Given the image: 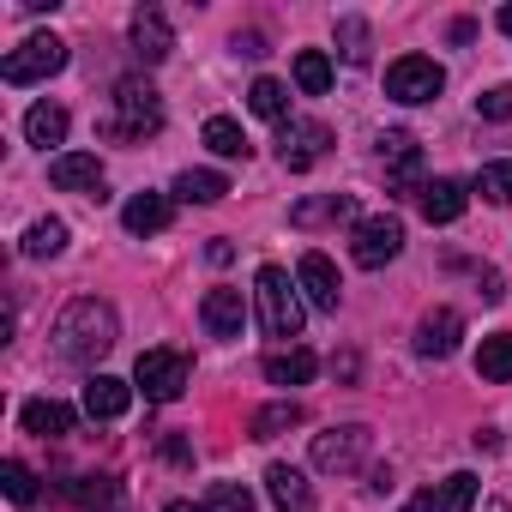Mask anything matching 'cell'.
Segmentation results:
<instances>
[{
	"instance_id": "1",
	"label": "cell",
	"mask_w": 512,
	"mask_h": 512,
	"mask_svg": "<svg viewBox=\"0 0 512 512\" xmlns=\"http://www.w3.org/2000/svg\"><path fill=\"white\" fill-rule=\"evenodd\" d=\"M115 338H121V320H115V308L97 302V296L67 302L61 320H55V356L73 362V368H97V362L115 350Z\"/></svg>"
},
{
	"instance_id": "2",
	"label": "cell",
	"mask_w": 512,
	"mask_h": 512,
	"mask_svg": "<svg viewBox=\"0 0 512 512\" xmlns=\"http://www.w3.org/2000/svg\"><path fill=\"white\" fill-rule=\"evenodd\" d=\"M253 308H260L266 338H284V344L302 338V296H296L284 266H260V272H253Z\"/></svg>"
},
{
	"instance_id": "3",
	"label": "cell",
	"mask_w": 512,
	"mask_h": 512,
	"mask_svg": "<svg viewBox=\"0 0 512 512\" xmlns=\"http://www.w3.org/2000/svg\"><path fill=\"white\" fill-rule=\"evenodd\" d=\"M109 139H127V145H145L163 133V97L145 85V79H121L115 85V121H103Z\"/></svg>"
},
{
	"instance_id": "4",
	"label": "cell",
	"mask_w": 512,
	"mask_h": 512,
	"mask_svg": "<svg viewBox=\"0 0 512 512\" xmlns=\"http://www.w3.org/2000/svg\"><path fill=\"white\" fill-rule=\"evenodd\" d=\"M368 452H374V428H368V422H344V428L314 434V470H326V476H350V470H362Z\"/></svg>"
},
{
	"instance_id": "5",
	"label": "cell",
	"mask_w": 512,
	"mask_h": 512,
	"mask_svg": "<svg viewBox=\"0 0 512 512\" xmlns=\"http://www.w3.org/2000/svg\"><path fill=\"white\" fill-rule=\"evenodd\" d=\"M67 67V43L61 37H25L7 61H0V79L7 85H43Z\"/></svg>"
},
{
	"instance_id": "6",
	"label": "cell",
	"mask_w": 512,
	"mask_h": 512,
	"mask_svg": "<svg viewBox=\"0 0 512 512\" xmlns=\"http://www.w3.org/2000/svg\"><path fill=\"white\" fill-rule=\"evenodd\" d=\"M446 91V73H440V61H428V55H398L392 67H386V97L392 103H434Z\"/></svg>"
},
{
	"instance_id": "7",
	"label": "cell",
	"mask_w": 512,
	"mask_h": 512,
	"mask_svg": "<svg viewBox=\"0 0 512 512\" xmlns=\"http://www.w3.org/2000/svg\"><path fill=\"white\" fill-rule=\"evenodd\" d=\"M398 253H404V223H398V217H362V223H356V235H350V260H356L362 272L392 266Z\"/></svg>"
},
{
	"instance_id": "8",
	"label": "cell",
	"mask_w": 512,
	"mask_h": 512,
	"mask_svg": "<svg viewBox=\"0 0 512 512\" xmlns=\"http://www.w3.org/2000/svg\"><path fill=\"white\" fill-rule=\"evenodd\" d=\"M380 169H386V187L392 193H422L428 181H422V145H416V133H404V127H392V133H380Z\"/></svg>"
},
{
	"instance_id": "9",
	"label": "cell",
	"mask_w": 512,
	"mask_h": 512,
	"mask_svg": "<svg viewBox=\"0 0 512 512\" xmlns=\"http://www.w3.org/2000/svg\"><path fill=\"white\" fill-rule=\"evenodd\" d=\"M133 386L151 398V404H175L187 392V356L181 350H145L139 368H133Z\"/></svg>"
},
{
	"instance_id": "10",
	"label": "cell",
	"mask_w": 512,
	"mask_h": 512,
	"mask_svg": "<svg viewBox=\"0 0 512 512\" xmlns=\"http://www.w3.org/2000/svg\"><path fill=\"white\" fill-rule=\"evenodd\" d=\"M332 151V133H326V121H284L278 127V163L284 169H314L320 157Z\"/></svg>"
},
{
	"instance_id": "11",
	"label": "cell",
	"mask_w": 512,
	"mask_h": 512,
	"mask_svg": "<svg viewBox=\"0 0 512 512\" xmlns=\"http://www.w3.org/2000/svg\"><path fill=\"white\" fill-rule=\"evenodd\" d=\"M49 181L61 187V193H85V199H109L103 187H109V175H103V163L91 157V151H61L55 163H49Z\"/></svg>"
},
{
	"instance_id": "12",
	"label": "cell",
	"mask_w": 512,
	"mask_h": 512,
	"mask_svg": "<svg viewBox=\"0 0 512 512\" xmlns=\"http://www.w3.org/2000/svg\"><path fill=\"white\" fill-rule=\"evenodd\" d=\"M127 37H133V55H139L145 67H157V61H169V55H175V31H169L163 7H139V13H133V25H127Z\"/></svg>"
},
{
	"instance_id": "13",
	"label": "cell",
	"mask_w": 512,
	"mask_h": 512,
	"mask_svg": "<svg viewBox=\"0 0 512 512\" xmlns=\"http://www.w3.org/2000/svg\"><path fill=\"white\" fill-rule=\"evenodd\" d=\"M199 320H205L211 338H241V332H247V302H241V290H205Z\"/></svg>"
},
{
	"instance_id": "14",
	"label": "cell",
	"mask_w": 512,
	"mask_h": 512,
	"mask_svg": "<svg viewBox=\"0 0 512 512\" xmlns=\"http://www.w3.org/2000/svg\"><path fill=\"white\" fill-rule=\"evenodd\" d=\"M458 338H464V320H458L452 308H434V314H422V326H416V356L446 362V356L458 350Z\"/></svg>"
},
{
	"instance_id": "15",
	"label": "cell",
	"mask_w": 512,
	"mask_h": 512,
	"mask_svg": "<svg viewBox=\"0 0 512 512\" xmlns=\"http://www.w3.org/2000/svg\"><path fill=\"white\" fill-rule=\"evenodd\" d=\"M133 410V386L127 380H115V374H91L85 380V416L91 422H121Z\"/></svg>"
},
{
	"instance_id": "16",
	"label": "cell",
	"mask_w": 512,
	"mask_h": 512,
	"mask_svg": "<svg viewBox=\"0 0 512 512\" xmlns=\"http://www.w3.org/2000/svg\"><path fill=\"white\" fill-rule=\"evenodd\" d=\"M296 284L308 290V302H314L320 314H338V302H344V284H338V272H332V260H326V253H302V272H296Z\"/></svg>"
},
{
	"instance_id": "17",
	"label": "cell",
	"mask_w": 512,
	"mask_h": 512,
	"mask_svg": "<svg viewBox=\"0 0 512 512\" xmlns=\"http://www.w3.org/2000/svg\"><path fill=\"white\" fill-rule=\"evenodd\" d=\"M19 422H25V434H37V440H61V434H73L79 410L61 404V398H31V404L19 410Z\"/></svg>"
},
{
	"instance_id": "18",
	"label": "cell",
	"mask_w": 512,
	"mask_h": 512,
	"mask_svg": "<svg viewBox=\"0 0 512 512\" xmlns=\"http://www.w3.org/2000/svg\"><path fill=\"white\" fill-rule=\"evenodd\" d=\"M416 205H422V217H428V223H458V217H464V205H470V193H464V181L434 175V181L416 193Z\"/></svg>"
},
{
	"instance_id": "19",
	"label": "cell",
	"mask_w": 512,
	"mask_h": 512,
	"mask_svg": "<svg viewBox=\"0 0 512 512\" xmlns=\"http://www.w3.org/2000/svg\"><path fill=\"white\" fill-rule=\"evenodd\" d=\"M169 217H175L169 193H133V199L121 205V223H127V235H157V229H169Z\"/></svg>"
},
{
	"instance_id": "20",
	"label": "cell",
	"mask_w": 512,
	"mask_h": 512,
	"mask_svg": "<svg viewBox=\"0 0 512 512\" xmlns=\"http://www.w3.org/2000/svg\"><path fill=\"white\" fill-rule=\"evenodd\" d=\"M320 374V362H314V350H302V344H278L272 356H266V380L272 386H308Z\"/></svg>"
},
{
	"instance_id": "21",
	"label": "cell",
	"mask_w": 512,
	"mask_h": 512,
	"mask_svg": "<svg viewBox=\"0 0 512 512\" xmlns=\"http://www.w3.org/2000/svg\"><path fill=\"white\" fill-rule=\"evenodd\" d=\"M266 494H272L284 512H308V506H314V482H308L296 464H272V470H266Z\"/></svg>"
},
{
	"instance_id": "22",
	"label": "cell",
	"mask_w": 512,
	"mask_h": 512,
	"mask_svg": "<svg viewBox=\"0 0 512 512\" xmlns=\"http://www.w3.org/2000/svg\"><path fill=\"white\" fill-rule=\"evenodd\" d=\"M229 193V175H217V169H181L175 175V199H187V205H217Z\"/></svg>"
},
{
	"instance_id": "23",
	"label": "cell",
	"mask_w": 512,
	"mask_h": 512,
	"mask_svg": "<svg viewBox=\"0 0 512 512\" xmlns=\"http://www.w3.org/2000/svg\"><path fill=\"white\" fill-rule=\"evenodd\" d=\"M476 374H482L488 386H506V380H512V332H488V338H482Z\"/></svg>"
},
{
	"instance_id": "24",
	"label": "cell",
	"mask_w": 512,
	"mask_h": 512,
	"mask_svg": "<svg viewBox=\"0 0 512 512\" xmlns=\"http://www.w3.org/2000/svg\"><path fill=\"white\" fill-rule=\"evenodd\" d=\"M247 109L260 115V121H290V85L284 79H253V91H247Z\"/></svg>"
},
{
	"instance_id": "25",
	"label": "cell",
	"mask_w": 512,
	"mask_h": 512,
	"mask_svg": "<svg viewBox=\"0 0 512 512\" xmlns=\"http://www.w3.org/2000/svg\"><path fill=\"white\" fill-rule=\"evenodd\" d=\"M25 139L43 145V151H49V145H67V109H61V103H37V109L25 115Z\"/></svg>"
},
{
	"instance_id": "26",
	"label": "cell",
	"mask_w": 512,
	"mask_h": 512,
	"mask_svg": "<svg viewBox=\"0 0 512 512\" xmlns=\"http://www.w3.org/2000/svg\"><path fill=\"white\" fill-rule=\"evenodd\" d=\"M338 217H356V199H350V193H326V199H302V205L290 211V223H296V229H314V223H338Z\"/></svg>"
},
{
	"instance_id": "27",
	"label": "cell",
	"mask_w": 512,
	"mask_h": 512,
	"mask_svg": "<svg viewBox=\"0 0 512 512\" xmlns=\"http://www.w3.org/2000/svg\"><path fill=\"white\" fill-rule=\"evenodd\" d=\"M25 253H31V260H55V253L67 247V223L61 217H37L31 229H25V241H19Z\"/></svg>"
},
{
	"instance_id": "28",
	"label": "cell",
	"mask_w": 512,
	"mask_h": 512,
	"mask_svg": "<svg viewBox=\"0 0 512 512\" xmlns=\"http://www.w3.org/2000/svg\"><path fill=\"white\" fill-rule=\"evenodd\" d=\"M199 139H205V145H211L217 157H247V151H253V145H247V133H241V127H235L229 115H211Z\"/></svg>"
},
{
	"instance_id": "29",
	"label": "cell",
	"mask_w": 512,
	"mask_h": 512,
	"mask_svg": "<svg viewBox=\"0 0 512 512\" xmlns=\"http://www.w3.org/2000/svg\"><path fill=\"white\" fill-rule=\"evenodd\" d=\"M61 494H67V500H79L85 512L115 506V482H109V476H73V482H61Z\"/></svg>"
},
{
	"instance_id": "30",
	"label": "cell",
	"mask_w": 512,
	"mask_h": 512,
	"mask_svg": "<svg viewBox=\"0 0 512 512\" xmlns=\"http://www.w3.org/2000/svg\"><path fill=\"white\" fill-rule=\"evenodd\" d=\"M284 428H302V404L284 398V404H266L260 416H253V440H278Z\"/></svg>"
},
{
	"instance_id": "31",
	"label": "cell",
	"mask_w": 512,
	"mask_h": 512,
	"mask_svg": "<svg viewBox=\"0 0 512 512\" xmlns=\"http://www.w3.org/2000/svg\"><path fill=\"white\" fill-rule=\"evenodd\" d=\"M296 85H302L308 97H326V91H332V61H326L320 49H302V55H296Z\"/></svg>"
},
{
	"instance_id": "32",
	"label": "cell",
	"mask_w": 512,
	"mask_h": 512,
	"mask_svg": "<svg viewBox=\"0 0 512 512\" xmlns=\"http://www.w3.org/2000/svg\"><path fill=\"white\" fill-rule=\"evenodd\" d=\"M470 506H476V476L470 470H458L434 488V512H470Z\"/></svg>"
},
{
	"instance_id": "33",
	"label": "cell",
	"mask_w": 512,
	"mask_h": 512,
	"mask_svg": "<svg viewBox=\"0 0 512 512\" xmlns=\"http://www.w3.org/2000/svg\"><path fill=\"white\" fill-rule=\"evenodd\" d=\"M476 193L488 205H512V163H482L476 169Z\"/></svg>"
},
{
	"instance_id": "34",
	"label": "cell",
	"mask_w": 512,
	"mask_h": 512,
	"mask_svg": "<svg viewBox=\"0 0 512 512\" xmlns=\"http://www.w3.org/2000/svg\"><path fill=\"white\" fill-rule=\"evenodd\" d=\"M205 512H253V494H247L241 482H211Z\"/></svg>"
},
{
	"instance_id": "35",
	"label": "cell",
	"mask_w": 512,
	"mask_h": 512,
	"mask_svg": "<svg viewBox=\"0 0 512 512\" xmlns=\"http://www.w3.org/2000/svg\"><path fill=\"white\" fill-rule=\"evenodd\" d=\"M0 482H7V494H13L19 506H31V500H37V476H31V464H19V458L0 464Z\"/></svg>"
},
{
	"instance_id": "36",
	"label": "cell",
	"mask_w": 512,
	"mask_h": 512,
	"mask_svg": "<svg viewBox=\"0 0 512 512\" xmlns=\"http://www.w3.org/2000/svg\"><path fill=\"white\" fill-rule=\"evenodd\" d=\"M338 49H344L350 67H362L368 61V25L362 19H338Z\"/></svg>"
},
{
	"instance_id": "37",
	"label": "cell",
	"mask_w": 512,
	"mask_h": 512,
	"mask_svg": "<svg viewBox=\"0 0 512 512\" xmlns=\"http://www.w3.org/2000/svg\"><path fill=\"white\" fill-rule=\"evenodd\" d=\"M476 115H482V121H512V85L482 91V97H476Z\"/></svg>"
},
{
	"instance_id": "38",
	"label": "cell",
	"mask_w": 512,
	"mask_h": 512,
	"mask_svg": "<svg viewBox=\"0 0 512 512\" xmlns=\"http://www.w3.org/2000/svg\"><path fill=\"white\" fill-rule=\"evenodd\" d=\"M235 49H241V55H266V37H260V31H247V37H235Z\"/></svg>"
},
{
	"instance_id": "39",
	"label": "cell",
	"mask_w": 512,
	"mask_h": 512,
	"mask_svg": "<svg viewBox=\"0 0 512 512\" xmlns=\"http://www.w3.org/2000/svg\"><path fill=\"white\" fill-rule=\"evenodd\" d=\"M332 374H338V380H356V356H350V350H344V356H332Z\"/></svg>"
},
{
	"instance_id": "40",
	"label": "cell",
	"mask_w": 512,
	"mask_h": 512,
	"mask_svg": "<svg viewBox=\"0 0 512 512\" xmlns=\"http://www.w3.org/2000/svg\"><path fill=\"white\" fill-rule=\"evenodd\" d=\"M163 458H175V464H193V452H187V440H163Z\"/></svg>"
},
{
	"instance_id": "41",
	"label": "cell",
	"mask_w": 512,
	"mask_h": 512,
	"mask_svg": "<svg viewBox=\"0 0 512 512\" xmlns=\"http://www.w3.org/2000/svg\"><path fill=\"white\" fill-rule=\"evenodd\" d=\"M205 253H211V266H229V260H235V247H229V241H211Z\"/></svg>"
},
{
	"instance_id": "42",
	"label": "cell",
	"mask_w": 512,
	"mask_h": 512,
	"mask_svg": "<svg viewBox=\"0 0 512 512\" xmlns=\"http://www.w3.org/2000/svg\"><path fill=\"white\" fill-rule=\"evenodd\" d=\"M404 512H434V488H428V494H416V500H410Z\"/></svg>"
},
{
	"instance_id": "43",
	"label": "cell",
	"mask_w": 512,
	"mask_h": 512,
	"mask_svg": "<svg viewBox=\"0 0 512 512\" xmlns=\"http://www.w3.org/2000/svg\"><path fill=\"white\" fill-rule=\"evenodd\" d=\"M163 512H205V506H193V500H169Z\"/></svg>"
},
{
	"instance_id": "44",
	"label": "cell",
	"mask_w": 512,
	"mask_h": 512,
	"mask_svg": "<svg viewBox=\"0 0 512 512\" xmlns=\"http://www.w3.org/2000/svg\"><path fill=\"white\" fill-rule=\"evenodd\" d=\"M494 25H500V31L512 37V7H500V19H494Z\"/></svg>"
}]
</instances>
